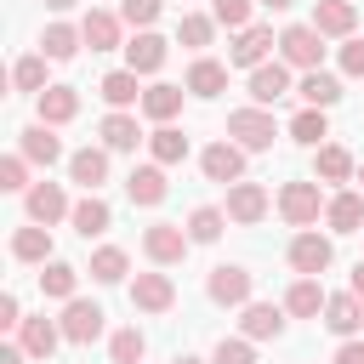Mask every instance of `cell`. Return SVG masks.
<instances>
[{
	"instance_id": "cell-17",
	"label": "cell",
	"mask_w": 364,
	"mask_h": 364,
	"mask_svg": "<svg viewBox=\"0 0 364 364\" xmlns=\"http://www.w3.org/2000/svg\"><path fill=\"white\" fill-rule=\"evenodd\" d=\"M125 193H131V205H165V193H171V182H165V165H136L131 176H125Z\"/></svg>"
},
{
	"instance_id": "cell-35",
	"label": "cell",
	"mask_w": 364,
	"mask_h": 364,
	"mask_svg": "<svg viewBox=\"0 0 364 364\" xmlns=\"http://www.w3.org/2000/svg\"><path fill=\"white\" fill-rule=\"evenodd\" d=\"M74 284H80V267L68 262H40V290L51 301H74Z\"/></svg>"
},
{
	"instance_id": "cell-6",
	"label": "cell",
	"mask_w": 364,
	"mask_h": 364,
	"mask_svg": "<svg viewBox=\"0 0 364 364\" xmlns=\"http://www.w3.org/2000/svg\"><path fill=\"white\" fill-rule=\"evenodd\" d=\"M102 318H108V313H102L97 301L74 296V301H63V318H57V324H63V341H74V347H91V341L102 336Z\"/></svg>"
},
{
	"instance_id": "cell-48",
	"label": "cell",
	"mask_w": 364,
	"mask_h": 364,
	"mask_svg": "<svg viewBox=\"0 0 364 364\" xmlns=\"http://www.w3.org/2000/svg\"><path fill=\"white\" fill-rule=\"evenodd\" d=\"M0 324H6V330H17V324H23V307H17V296H11V290L0 296Z\"/></svg>"
},
{
	"instance_id": "cell-40",
	"label": "cell",
	"mask_w": 364,
	"mask_h": 364,
	"mask_svg": "<svg viewBox=\"0 0 364 364\" xmlns=\"http://www.w3.org/2000/svg\"><path fill=\"white\" fill-rule=\"evenodd\" d=\"M125 267H131V256H125L119 245L91 250V279H97V284H119V279H125Z\"/></svg>"
},
{
	"instance_id": "cell-28",
	"label": "cell",
	"mask_w": 364,
	"mask_h": 364,
	"mask_svg": "<svg viewBox=\"0 0 364 364\" xmlns=\"http://www.w3.org/2000/svg\"><path fill=\"white\" fill-rule=\"evenodd\" d=\"M296 97H301L307 108H336V102H341V80L324 74V68H307L301 85H296Z\"/></svg>"
},
{
	"instance_id": "cell-39",
	"label": "cell",
	"mask_w": 364,
	"mask_h": 364,
	"mask_svg": "<svg viewBox=\"0 0 364 364\" xmlns=\"http://www.w3.org/2000/svg\"><path fill=\"white\" fill-rule=\"evenodd\" d=\"M290 136H296L301 148H324V136H330V119H324V108H301V114L290 119Z\"/></svg>"
},
{
	"instance_id": "cell-34",
	"label": "cell",
	"mask_w": 364,
	"mask_h": 364,
	"mask_svg": "<svg viewBox=\"0 0 364 364\" xmlns=\"http://www.w3.org/2000/svg\"><path fill=\"white\" fill-rule=\"evenodd\" d=\"M80 46H85V34H80L74 23H51V28L40 34V51H46L51 63H68V57H74Z\"/></svg>"
},
{
	"instance_id": "cell-49",
	"label": "cell",
	"mask_w": 364,
	"mask_h": 364,
	"mask_svg": "<svg viewBox=\"0 0 364 364\" xmlns=\"http://www.w3.org/2000/svg\"><path fill=\"white\" fill-rule=\"evenodd\" d=\"M336 364H364V341H358V336H347V341L336 347Z\"/></svg>"
},
{
	"instance_id": "cell-46",
	"label": "cell",
	"mask_w": 364,
	"mask_h": 364,
	"mask_svg": "<svg viewBox=\"0 0 364 364\" xmlns=\"http://www.w3.org/2000/svg\"><path fill=\"white\" fill-rule=\"evenodd\" d=\"M159 6H165V0H125V6H119V17H125L131 28H154Z\"/></svg>"
},
{
	"instance_id": "cell-30",
	"label": "cell",
	"mask_w": 364,
	"mask_h": 364,
	"mask_svg": "<svg viewBox=\"0 0 364 364\" xmlns=\"http://www.w3.org/2000/svg\"><path fill=\"white\" fill-rule=\"evenodd\" d=\"M136 80H142L136 68H114V74H102L97 91H102L108 108H131V102H142V85H136Z\"/></svg>"
},
{
	"instance_id": "cell-56",
	"label": "cell",
	"mask_w": 364,
	"mask_h": 364,
	"mask_svg": "<svg viewBox=\"0 0 364 364\" xmlns=\"http://www.w3.org/2000/svg\"><path fill=\"white\" fill-rule=\"evenodd\" d=\"M358 233H364V228H358Z\"/></svg>"
},
{
	"instance_id": "cell-25",
	"label": "cell",
	"mask_w": 364,
	"mask_h": 364,
	"mask_svg": "<svg viewBox=\"0 0 364 364\" xmlns=\"http://www.w3.org/2000/svg\"><path fill=\"white\" fill-rule=\"evenodd\" d=\"M68 222H74V233H80V239H97V233H108V222H114V210H108V199H97V193H85V199H74V210H68Z\"/></svg>"
},
{
	"instance_id": "cell-4",
	"label": "cell",
	"mask_w": 364,
	"mask_h": 364,
	"mask_svg": "<svg viewBox=\"0 0 364 364\" xmlns=\"http://www.w3.org/2000/svg\"><path fill=\"white\" fill-rule=\"evenodd\" d=\"M188 245H193V239H188L182 222H154V228L142 233V250H148L154 267H176V262L188 256Z\"/></svg>"
},
{
	"instance_id": "cell-19",
	"label": "cell",
	"mask_w": 364,
	"mask_h": 364,
	"mask_svg": "<svg viewBox=\"0 0 364 364\" xmlns=\"http://www.w3.org/2000/svg\"><path fill=\"white\" fill-rule=\"evenodd\" d=\"M125 68L159 74V68H165V40H159L154 28H136V40H125Z\"/></svg>"
},
{
	"instance_id": "cell-53",
	"label": "cell",
	"mask_w": 364,
	"mask_h": 364,
	"mask_svg": "<svg viewBox=\"0 0 364 364\" xmlns=\"http://www.w3.org/2000/svg\"><path fill=\"white\" fill-rule=\"evenodd\" d=\"M46 6H51V11H74L80 0H46Z\"/></svg>"
},
{
	"instance_id": "cell-51",
	"label": "cell",
	"mask_w": 364,
	"mask_h": 364,
	"mask_svg": "<svg viewBox=\"0 0 364 364\" xmlns=\"http://www.w3.org/2000/svg\"><path fill=\"white\" fill-rule=\"evenodd\" d=\"M353 296H364V262L353 267Z\"/></svg>"
},
{
	"instance_id": "cell-29",
	"label": "cell",
	"mask_w": 364,
	"mask_h": 364,
	"mask_svg": "<svg viewBox=\"0 0 364 364\" xmlns=\"http://www.w3.org/2000/svg\"><path fill=\"white\" fill-rule=\"evenodd\" d=\"M119 23H125V17H114V11H85V17H80V34H85L91 51H114V46H119Z\"/></svg>"
},
{
	"instance_id": "cell-13",
	"label": "cell",
	"mask_w": 364,
	"mask_h": 364,
	"mask_svg": "<svg viewBox=\"0 0 364 364\" xmlns=\"http://www.w3.org/2000/svg\"><path fill=\"white\" fill-rule=\"evenodd\" d=\"M97 136H102V148H108V154H131V148L142 142V125H136V114L108 108V114H102V125H97Z\"/></svg>"
},
{
	"instance_id": "cell-7",
	"label": "cell",
	"mask_w": 364,
	"mask_h": 364,
	"mask_svg": "<svg viewBox=\"0 0 364 364\" xmlns=\"http://www.w3.org/2000/svg\"><path fill=\"white\" fill-rule=\"evenodd\" d=\"M199 171H205L210 182L233 188V182H245V148H239V142H210V148L199 154Z\"/></svg>"
},
{
	"instance_id": "cell-43",
	"label": "cell",
	"mask_w": 364,
	"mask_h": 364,
	"mask_svg": "<svg viewBox=\"0 0 364 364\" xmlns=\"http://www.w3.org/2000/svg\"><path fill=\"white\" fill-rule=\"evenodd\" d=\"M250 6H256V0H210V17L239 34V28H250Z\"/></svg>"
},
{
	"instance_id": "cell-9",
	"label": "cell",
	"mask_w": 364,
	"mask_h": 364,
	"mask_svg": "<svg viewBox=\"0 0 364 364\" xmlns=\"http://www.w3.org/2000/svg\"><path fill=\"white\" fill-rule=\"evenodd\" d=\"M313 28H318L324 40H353L358 6H353V0H313Z\"/></svg>"
},
{
	"instance_id": "cell-47",
	"label": "cell",
	"mask_w": 364,
	"mask_h": 364,
	"mask_svg": "<svg viewBox=\"0 0 364 364\" xmlns=\"http://www.w3.org/2000/svg\"><path fill=\"white\" fill-rule=\"evenodd\" d=\"M341 74H353V80H364V40L353 34L347 46H341Z\"/></svg>"
},
{
	"instance_id": "cell-23",
	"label": "cell",
	"mask_w": 364,
	"mask_h": 364,
	"mask_svg": "<svg viewBox=\"0 0 364 364\" xmlns=\"http://www.w3.org/2000/svg\"><path fill=\"white\" fill-rule=\"evenodd\" d=\"M34 108H40L46 125H68V119L80 114V91H74V85H46V91L34 97Z\"/></svg>"
},
{
	"instance_id": "cell-12",
	"label": "cell",
	"mask_w": 364,
	"mask_h": 364,
	"mask_svg": "<svg viewBox=\"0 0 364 364\" xmlns=\"http://www.w3.org/2000/svg\"><path fill=\"white\" fill-rule=\"evenodd\" d=\"M131 307H142V313H171V307H176V284H171L165 273H136V279H131Z\"/></svg>"
},
{
	"instance_id": "cell-54",
	"label": "cell",
	"mask_w": 364,
	"mask_h": 364,
	"mask_svg": "<svg viewBox=\"0 0 364 364\" xmlns=\"http://www.w3.org/2000/svg\"><path fill=\"white\" fill-rule=\"evenodd\" d=\"M176 364H205V358H193V353H182V358H176Z\"/></svg>"
},
{
	"instance_id": "cell-24",
	"label": "cell",
	"mask_w": 364,
	"mask_h": 364,
	"mask_svg": "<svg viewBox=\"0 0 364 364\" xmlns=\"http://www.w3.org/2000/svg\"><path fill=\"white\" fill-rule=\"evenodd\" d=\"M313 176L318 182H353L358 165H353V154L341 142H324V148H313Z\"/></svg>"
},
{
	"instance_id": "cell-21",
	"label": "cell",
	"mask_w": 364,
	"mask_h": 364,
	"mask_svg": "<svg viewBox=\"0 0 364 364\" xmlns=\"http://www.w3.org/2000/svg\"><path fill=\"white\" fill-rule=\"evenodd\" d=\"M324 301H330V296H324V284H318L313 273H301V279L284 290V313H290V318H318Z\"/></svg>"
},
{
	"instance_id": "cell-10",
	"label": "cell",
	"mask_w": 364,
	"mask_h": 364,
	"mask_svg": "<svg viewBox=\"0 0 364 364\" xmlns=\"http://www.w3.org/2000/svg\"><path fill=\"white\" fill-rule=\"evenodd\" d=\"M17 154H23L28 165H57V159H63V142H57V125H46V119H34V125H23V131H17Z\"/></svg>"
},
{
	"instance_id": "cell-32",
	"label": "cell",
	"mask_w": 364,
	"mask_h": 364,
	"mask_svg": "<svg viewBox=\"0 0 364 364\" xmlns=\"http://www.w3.org/2000/svg\"><path fill=\"white\" fill-rule=\"evenodd\" d=\"M11 256L17 262H51V228L46 222H28L11 233Z\"/></svg>"
},
{
	"instance_id": "cell-50",
	"label": "cell",
	"mask_w": 364,
	"mask_h": 364,
	"mask_svg": "<svg viewBox=\"0 0 364 364\" xmlns=\"http://www.w3.org/2000/svg\"><path fill=\"white\" fill-rule=\"evenodd\" d=\"M0 364H28V353H23V341H17V347H0Z\"/></svg>"
},
{
	"instance_id": "cell-38",
	"label": "cell",
	"mask_w": 364,
	"mask_h": 364,
	"mask_svg": "<svg viewBox=\"0 0 364 364\" xmlns=\"http://www.w3.org/2000/svg\"><path fill=\"white\" fill-rule=\"evenodd\" d=\"M176 40H182L188 51H205V46L216 40V17H205V11H182V23H176Z\"/></svg>"
},
{
	"instance_id": "cell-11",
	"label": "cell",
	"mask_w": 364,
	"mask_h": 364,
	"mask_svg": "<svg viewBox=\"0 0 364 364\" xmlns=\"http://www.w3.org/2000/svg\"><path fill=\"white\" fill-rule=\"evenodd\" d=\"M267 51H273V28L250 23V28H239V34H233L228 63H233V68H262V63H267Z\"/></svg>"
},
{
	"instance_id": "cell-22",
	"label": "cell",
	"mask_w": 364,
	"mask_h": 364,
	"mask_svg": "<svg viewBox=\"0 0 364 364\" xmlns=\"http://www.w3.org/2000/svg\"><path fill=\"white\" fill-rule=\"evenodd\" d=\"M17 341H23L28 358H51L57 341H63V324H51L46 313H40V318H23V324H17Z\"/></svg>"
},
{
	"instance_id": "cell-52",
	"label": "cell",
	"mask_w": 364,
	"mask_h": 364,
	"mask_svg": "<svg viewBox=\"0 0 364 364\" xmlns=\"http://www.w3.org/2000/svg\"><path fill=\"white\" fill-rule=\"evenodd\" d=\"M256 6H267V11H290L296 0H256Z\"/></svg>"
},
{
	"instance_id": "cell-2",
	"label": "cell",
	"mask_w": 364,
	"mask_h": 364,
	"mask_svg": "<svg viewBox=\"0 0 364 364\" xmlns=\"http://www.w3.org/2000/svg\"><path fill=\"white\" fill-rule=\"evenodd\" d=\"M279 57H284L290 68H301V74H307V68H318V63H324V34H318L313 23H290V28L279 34Z\"/></svg>"
},
{
	"instance_id": "cell-18",
	"label": "cell",
	"mask_w": 364,
	"mask_h": 364,
	"mask_svg": "<svg viewBox=\"0 0 364 364\" xmlns=\"http://www.w3.org/2000/svg\"><path fill=\"white\" fill-rule=\"evenodd\" d=\"M239 330H245L250 341H279V336H284V307H273V301H245Z\"/></svg>"
},
{
	"instance_id": "cell-55",
	"label": "cell",
	"mask_w": 364,
	"mask_h": 364,
	"mask_svg": "<svg viewBox=\"0 0 364 364\" xmlns=\"http://www.w3.org/2000/svg\"><path fill=\"white\" fill-rule=\"evenodd\" d=\"M353 182H364V165H358V176H353Z\"/></svg>"
},
{
	"instance_id": "cell-31",
	"label": "cell",
	"mask_w": 364,
	"mask_h": 364,
	"mask_svg": "<svg viewBox=\"0 0 364 364\" xmlns=\"http://www.w3.org/2000/svg\"><path fill=\"white\" fill-rule=\"evenodd\" d=\"M182 91H188V85H148L136 108H142L148 119H159V125H171V119L182 114Z\"/></svg>"
},
{
	"instance_id": "cell-37",
	"label": "cell",
	"mask_w": 364,
	"mask_h": 364,
	"mask_svg": "<svg viewBox=\"0 0 364 364\" xmlns=\"http://www.w3.org/2000/svg\"><path fill=\"white\" fill-rule=\"evenodd\" d=\"M222 228H228V210H222V205H199V210L188 216V239H193V245H216Z\"/></svg>"
},
{
	"instance_id": "cell-33",
	"label": "cell",
	"mask_w": 364,
	"mask_h": 364,
	"mask_svg": "<svg viewBox=\"0 0 364 364\" xmlns=\"http://www.w3.org/2000/svg\"><path fill=\"white\" fill-rule=\"evenodd\" d=\"M188 91H193V97H222V91H228V68H222L216 57H193V68H188Z\"/></svg>"
},
{
	"instance_id": "cell-1",
	"label": "cell",
	"mask_w": 364,
	"mask_h": 364,
	"mask_svg": "<svg viewBox=\"0 0 364 364\" xmlns=\"http://www.w3.org/2000/svg\"><path fill=\"white\" fill-rule=\"evenodd\" d=\"M228 136H233L245 154H262V148H273L279 125H273V114H267L262 102H250V108H233V114H228Z\"/></svg>"
},
{
	"instance_id": "cell-16",
	"label": "cell",
	"mask_w": 364,
	"mask_h": 364,
	"mask_svg": "<svg viewBox=\"0 0 364 364\" xmlns=\"http://www.w3.org/2000/svg\"><path fill=\"white\" fill-rule=\"evenodd\" d=\"M279 97H290V63H262V68H250V102L273 108Z\"/></svg>"
},
{
	"instance_id": "cell-42",
	"label": "cell",
	"mask_w": 364,
	"mask_h": 364,
	"mask_svg": "<svg viewBox=\"0 0 364 364\" xmlns=\"http://www.w3.org/2000/svg\"><path fill=\"white\" fill-rule=\"evenodd\" d=\"M108 353H114V364H142V353H148V336H142L136 324H125V330H114Z\"/></svg>"
},
{
	"instance_id": "cell-44",
	"label": "cell",
	"mask_w": 364,
	"mask_h": 364,
	"mask_svg": "<svg viewBox=\"0 0 364 364\" xmlns=\"http://www.w3.org/2000/svg\"><path fill=\"white\" fill-rule=\"evenodd\" d=\"M0 188H6V193H28V188H34L23 154H6V159H0Z\"/></svg>"
},
{
	"instance_id": "cell-36",
	"label": "cell",
	"mask_w": 364,
	"mask_h": 364,
	"mask_svg": "<svg viewBox=\"0 0 364 364\" xmlns=\"http://www.w3.org/2000/svg\"><path fill=\"white\" fill-rule=\"evenodd\" d=\"M148 154H154V165H182V159H188V136H182L176 125H159V131L148 136Z\"/></svg>"
},
{
	"instance_id": "cell-26",
	"label": "cell",
	"mask_w": 364,
	"mask_h": 364,
	"mask_svg": "<svg viewBox=\"0 0 364 364\" xmlns=\"http://www.w3.org/2000/svg\"><path fill=\"white\" fill-rule=\"evenodd\" d=\"M324 324H330L341 341L358 336V324H364V296H353V290H347V296H330V301H324Z\"/></svg>"
},
{
	"instance_id": "cell-5",
	"label": "cell",
	"mask_w": 364,
	"mask_h": 364,
	"mask_svg": "<svg viewBox=\"0 0 364 364\" xmlns=\"http://www.w3.org/2000/svg\"><path fill=\"white\" fill-rule=\"evenodd\" d=\"M250 267H239V262H222V267H210V279H205V296L216 301V307H245L250 301Z\"/></svg>"
},
{
	"instance_id": "cell-8",
	"label": "cell",
	"mask_w": 364,
	"mask_h": 364,
	"mask_svg": "<svg viewBox=\"0 0 364 364\" xmlns=\"http://www.w3.org/2000/svg\"><path fill=\"white\" fill-rule=\"evenodd\" d=\"M330 262H336V245H330L324 233L301 228V233L290 239V267H296V273H313V279H318V273H324Z\"/></svg>"
},
{
	"instance_id": "cell-3",
	"label": "cell",
	"mask_w": 364,
	"mask_h": 364,
	"mask_svg": "<svg viewBox=\"0 0 364 364\" xmlns=\"http://www.w3.org/2000/svg\"><path fill=\"white\" fill-rule=\"evenodd\" d=\"M324 205H330V199H318V176H313V182H284V188H279V216H284L290 228H313Z\"/></svg>"
},
{
	"instance_id": "cell-27",
	"label": "cell",
	"mask_w": 364,
	"mask_h": 364,
	"mask_svg": "<svg viewBox=\"0 0 364 364\" xmlns=\"http://www.w3.org/2000/svg\"><path fill=\"white\" fill-rule=\"evenodd\" d=\"M324 222H330V233H358V228H364V193L341 188V193L324 205Z\"/></svg>"
},
{
	"instance_id": "cell-45",
	"label": "cell",
	"mask_w": 364,
	"mask_h": 364,
	"mask_svg": "<svg viewBox=\"0 0 364 364\" xmlns=\"http://www.w3.org/2000/svg\"><path fill=\"white\" fill-rule=\"evenodd\" d=\"M210 364H256V353H250V336H222L216 341V353H210Z\"/></svg>"
},
{
	"instance_id": "cell-41",
	"label": "cell",
	"mask_w": 364,
	"mask_h": 364,
	"mask_svg": "<svg viewBox=\"0 0 364 364\" xmlns=\"http://www.w3.org/2000/svg\"><path fill=\"white\" fill-rule=\"evenodd\" d=\"M46 63H51L46 51H34V57H17V63H11V85L40 97V91H46Z\"/></svg>"
},
{
	"instance_id": "cell-15",
	"label": "cell",
	"mask_w": 364,
	"mask_h": 364,
	"mask_svg": "<svg viewBox=\"0 0 364 364\" xmlns=\"http://www.w3.org/2000/svg\"><path fill=\"white\" fill-rule=\"evenodd\" d=\"M222 210H228V222H245V228H250V222L267 216V188H262V182H233Z\"/></svg>"
},
{
	"instance_id": "cell-14",
	"label": "cell",
	"mask_w": 364,
	"mask_h": 364,
	"mask_svg": "<svg viewBox=\"0 0 364 364\" xmlns=\"http://www.w3.org/2000/svg\"><path fill=\"white\" fill-rule=\"evenodd\" d=\"M23 205H28V222H46V228H51V222H63V216L74 210V205H68V193H63L57 182H34V188L23 193Z\"/></svg>"
},
{
	"instance_id": "cell-20",
	"label": "cell",
	"mask_w": 364,
	"mask_h": 364,
	"mask_svg": "<svg viewBox=\"0 0 364 364\" xmlns=\"http://www.w3.org/2000/svg\"><path fill=\"white\" fill-rule=\"evenodd\" d=\"M68 182H80L85 193H97L108 182V148H80L68 154Z\"/></svg>"
}]
</instances>
